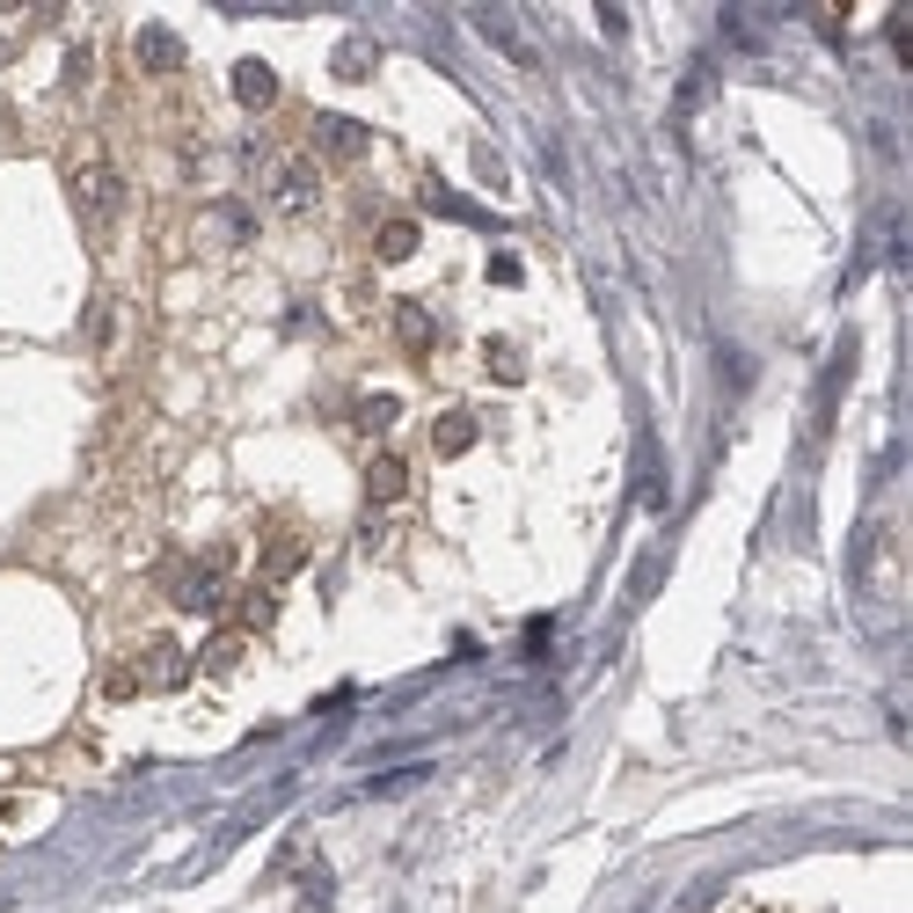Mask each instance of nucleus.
I'll use <instances>...</instances> for the list:
<instances>
[{"instance_id":"obj_1","label":"nucleus","mask_w":913,"mask_h":913,"mask_svg":"<svg viewBox=\"0 0 913 913\" xmlns=\"http://www.w3.org/2000/svg\"><path fill=\"white\" fill-rule=\"evenodd\" d=\"M73 205H81V219H88L96 235H110V227H118V213H124L118 169H110V161H81V169H73Z\"/></svg>"},{"instance_id":"obj_2","label":"nucleus","mask_w":913,"mask_h":913,"mask_svg":"<svg viewBox=\"0 0 913 913\" xmlns=\"http://www.w3.org/2000/svg\"><path fill=\"white\" fill-rule=\"evenodd\" d=\"M219 570H227V555H205V563H183V570L169 577L176 606H191V614H219V600H227V585H219Z\"/></svg>"},{"instance_id":"obj_3","label":"nucleus","mask_w":913,"mask_h":913,"mask_svg":"<svg viewBox=\"0 0 913 913\" xmlns=\"http://www.w3.org/2000/svg\"><path fill=\"white\" fill-rule=\"evenodd\" d=\"M271 205H278L286 219L314 213V205H322V176H314V161H286V169L271 176Z\"/></svg>"},{"instance_id":"obj_4","label":"nucleus","mask_w":913,"mask_h":913,"mask_svg":"<svg viewBox=\"0 0 913 913\" xmlns=\"http://www.w3.org/2000/svg\"><path fill=\"white\" fill-rule=\"evenodd\" d=\"M191 680V658L169 644V636H154L146 644V665H140V687H183Z\"/></svg>"},{"instance_id":"obj_5","label":"nucleus","mask_w":913,"mask_h":913,"mask_svg":"<svg viewBox=\"0 0 913 913\" xmlns=\"http://www.w3.org/2000/svg\"><path fill=\"white\" fill-rule=\"evenodd\" d=\"M314 146H322L329 161H359L373 140H365V124H351V118H314Z\"/></svg>"},{"instance_id":"obj_6","label":"nucleus","mask_w":913,"mask_h":913,"mask_svg":"<svg viewBox=\"0 0 913 913\" xmlns=\"http://www.w3.org/2000/svg\"><path fill=\"white\" fill-rule=\"evenodd\" d=\"M235 96L249 103V110H271V103H278V73H271L264 59H241V67H235Z\"/></svg>"},{"instance_id":"obj_7","label":"nucleus","mask_w":913,"mask_h":913,"mask_svg":"<svg viewBox=\"0 0 913 913\" xmlns=\"http://www.w3.org/2000/svg\"><path fill=\"white\" fill-rule=\"evenodd\" d=\"M403 490H409V468L395 454H373V468H365V497H373V505H395Z\"/></svg>"},{"instance_id":"obj_8","label":"nucleus","mask_w":913,"mask_h":913,"mask_svg":"<svg viewBox=\"0 0 913 913\" xmlns=\"http://www.w3.org/2000/svg\"><path fill=\"white\" fill-rule=\"evenodd\" d=\"M395 337H403V351H432V344H439V322L417 308V300H403V308H395Z\"/></svg>"},{"instance_id":"obj_9","label":"nucleus","mask_w":913,"mask_h":913,"mask_svg":"<svg viewBox=\"0 0 913 913\" xmlns=\"http://www.w3.org/2000/svg\"><path fill=\"white\" fill-rule=\"evenodd\" d=\"M140 67L146 73H176L183 67V45H176L169 29H140Z\"/></svg>"},{"instance_id":"obj_10","label":"nucleus","mask_w":913,"mask_h":913,"mask_svg":"<svg viewBox=\"0 0 913 913\" xmlns=\"http://www.w3.org/2000/svg\"><path fill=\"white\" fill-rule=\"evenodd\" d=\"M432 446H439V454H468V446H476V417H460V409H454V417H439Z\"/></svg>"},{"instance_id":"obj_11","label":"nucleus","mask_w":913,"mask_h":913,"mask_svg":"<svg viewBox=\"0 0 913 913\" xmlns=\"http://www.w3.org/2000/svg\"><path fill=\"white\" fill-rule=\"evenodd\" d=\"M403 256H417V219H387L381 227V264H403Z\"/></svg>"},{"instance_id":"obj_12","label":"nucleus","mask_w":913,"mask_h":913,"mask_svg":"<svg viewBox=\"0 0 913 913\" xmlns=\"http://www.w3.org/2000/svg\"><path fill=\"white\" fill-rule=\"evenodd\" d=\"M241 650H249V636H235V628H227V636H213V644H205V673H235Z\"/></svg>"},{"instance_id":"obj_13","label":"nucleus","mask_w":913,"mask_h":913,"mask_svg":"<svg viewBox=\"0 0 913 913\" xmlns=\"http://www.w3.org/2000/svg\"><path fill=\"white\" fill-rule=\"evenodd\" d=\"M359 424H365V432H387V424H395V395H365Z\"/></svg>"},{"instance_id":"obj_14","label":"nucleus","mask_w":913,"mask_h":913,"mask_svg":"<svg viewBox=\"0 0 913 913\" xmlns=\"http://www.w3.org/2000/svg\"><path fill=\"white\" fill-rule=\"evenodd\" d=\"M241 600H249V606H241V622H249V628H264L271 614H278V600H271V585H256V592H241Z\"/></svg>"},{"instance_id":"obj_15","label":"nucleus","mask_w":913,"mask_h":913,"mask_svg":"<svg viewBox=\"0 0 913 913\" xmlns=\"http://www.w3.org/2000/svg\"><path fill=\"white\" fill-rule=\"evenodd\" d=\"M365 67H373V45H344L337 51V73H344V81H365Z\"/></svg>"},{"instance_id":"obj_16","label":"nucleus","mask_w":913,"mask_h":913,"mask_svg":"<svg viewBox=\"0 0 913 913\" xmlns=\"http://www.w3.org/2000/svg\"><path fill=\"white\" fill-rule=\"evenodd\" d=\"M490 373H497V381H519L527 365H519V351H512V344H490Z\"/></svg>"}]
</instances>
